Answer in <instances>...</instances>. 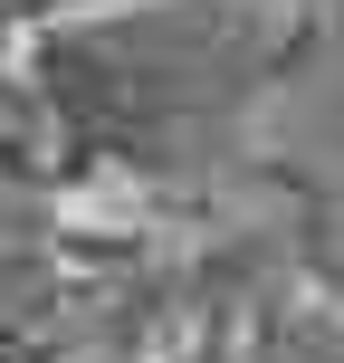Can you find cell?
Here are the masks:
<instances>
[{
  "instance_id": "6da1fadb",
  "label": "cell",
  "mask_w": 344,
  "mask_h": 363,
  "mask_svg": "<svg viewBox=\"0 0 344 363\" xmlns=\"http://www.w3.org/2000/svg\"><path fill=\"white\" fill-rule=\"evenodd\" d=\"M316 48L306 10L277 0H87L29 29L38 106L57 163H125L182 172L239 134Z\"/></svg>"
},
{
  "instance_id": "7a4b0ae2",
  "label": "cell",
  "mask_w": 344,
  "mask_h": 363,
  "mask_svg": "<svg viewBox=\"0 0 344 363\" xmlns=\"http://www.w3.org/2000/svg\"><path fill=\"white\" fill-rule=\"evenodd\" d=\"M172 363H249V354H230V345H192V354H172Z\"/></svg>"
}]
</instances>
